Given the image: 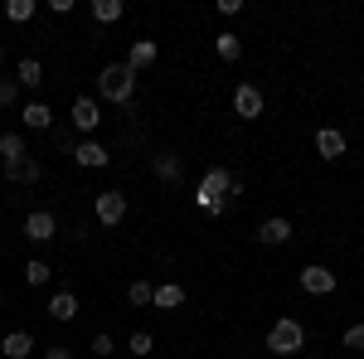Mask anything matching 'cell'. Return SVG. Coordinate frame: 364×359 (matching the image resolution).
<instances>
[{
    "instance_id": "obj_6",
    "label": "cell",
    "mask_w": 364,
    "mask_h": 359,
    "mask_svg": "<svg viewBox=\"0 0 364 359\" xmlns=\"http://www.w3.org/2000/svg\"><path fill=\"white\" fill-rule=\"evenodd\" d=\"M233 117H238V122H257V117H262V87L257 83L233 87Z\"/></svg>"
},
{
    "instance_id": "obj_3",
    "label": "cell",
    "mask_w": 364,
    "mask_h": 359,
    "mask_svg": "<svg viewBox=\"0 0 364 359\" xmlns=\"http://www.w3.org/2000/svg\"><path fill=\"white\" fill-rule=\"evenodd\" d=\"M267 350L277 359H291L306 350V326L296 321V316H282V321H272V331H267Z\"/></svg>"
},
{
    "instance_id": "obj_30",
    "label": "cell",
    "mask_w": 364,
    "mask_h": 359,
    "mask_svg": "<svg viewBox=\"0 0 364 359\" xmlns=\"http://www.w3.org/2000/svg\"><path fill=\"white\" fill-rule=\"evenodd\" d=\"M39 359H73V350H68V345H49Z\"/></svg>"
},
{
    "instance_id": "obj_7",
    "label": "cell",
    "mask_w": 364,
    "mask_h": 359,
    "mask_svg": "<svg viewBox=\"0 0 364 359\" xmlns=\"http://www.w3.org/2000/svg\"><path fill=\"white\" fill-rule=\"evenodd\" d=\"M296 282H301V291H306V296H331V291L340 286V277L331 272V267H316V262H311V267H301V277H296Z\"/></svg>"
},
{
    "instance_id": "obj_14",
    "label": "cell",
    "mask_w": 364,
    "mask_h": 359,
    "mask_svg": "<svg viewBox=\"0 0 364 359\" xmlns=\"http://www.w3.org/2000/svg\"><path fill=\"white\" fill-rule=\"evenodd\" d=\"M20 122H25V132H49L54 127V112H49V102H25L20 107Z\"/></svg>"
},
{
    "instance_id": "obj_23",
    "label": "cell",
    "mask_w": 364,
    "mask_h": 359,
    "mask_svg": "<svg viewBox=\"0 0 364 359\" xmlns=\"http://www.w3.org/2000/svg\"><path fill=\"white\" fill-rule=\"evenodd\" d=\"M34 10H39L34 0H5V20H10V25H29Z\"/></svg>"
},
{
    "instance_id": "obj_28",
    "label": "cell",
    "mask_w": 364,
    "mask_h": 359,
    "mask_svg": "<svg viewBox=\"0 0 364 359\" xmlns=\"http://www.w3.org/2000/svg\"><path fill=\"white\" fill-rule=\"evenodd\" d=\"M345 350H364V321H355V326H345Z\"/></svg>"
},
{
    "instance_id": "obj_27",
    "label": "cell",
    "mask_w": 364,
    "mask_h": 359,
    "mask_svg": "<svg viewBox=\"0 0 364 359\" xmlns=\"http://www.w3.org/2000/svg\"><path fill=\"white\" fill-rule=\"evenodd\" d=\"M15 102H20V83L15 78H0V112L15 107Z\"/></svg>"
},
{
    "instance_id": "obj_4",
    "label": "cell",
    "mask_w": 364,
    "mask_h": 359,
    "mask_svg": "<svg viewBox=\"0 0 364 359\" xmlns=\"http://www.w3.org/2000/svg\"><path fill=\"white\" fill-rule=\"evenodd\" d=\"M25 238H29V243H39V248H44V243H54V238H58L54 209H29V214H25Z\"/></svg>"
},
{
    "instance_id": "obj_18",
    "label": "cell",
    "mask_w": 364,
    "mask_h": 359,
    "mask_svg": "<svg viewBox=\"0 0 364 359\" xmlns=\"http://www.w3.org/2000/svg\"><path fill=\"white\" fill-rule=\"evenodd\" d=\"M156 54H161V49H156V39H136V44H132V54H127V68L141 73V68H151V63H156Z\"/></svg>"
},
{
    "instance_id": "obj_32",
    "label": "cell",
    "mask_w": 364,
    "mask_h": 359,
    "mask_svg": "<svg viewBox=\"0 0 364 359\" xmlns=\"http://www.w3.org/2000/svg\"><path fill=\"white\" fill-rule=\"evenodd\" d=\"M0 68H5V49H0Z\"/></svg>"
},
{
    "instance_id": "obj_2",
    "label": "cell",
    "mask_w": 364,
    "mask_h": 359,
    "mask_svg": "<svg viewBox=\"0 0 364 359\" xmlns=\"http://www.w3.org/2000/svg\"><path fill=\"white\" fill-rule=\"evenodd\" d=\"M97 97L112 102V107H132V97H136V73H132L127 63H107V68L97 73Z\"/></svg>"
},
{
    "instance_id": "obj_22",
    "label": "cell",
    "mask_w": 364,
    "mask_h": 359,
    "mask_svg": "<svg viewBox=\"0 0 364 359\" xmlns=\"http://www.w3.org/2000/svg\"><path fill=\"white\" fill-rule=\"evenodd\" d=\"M122 15H127L122 0H92V20H97V25H117Z\"/></svg>"
},
{
    "instance_id": "obj_25",
    "label": "cell",
    "mask_w": 364,
    "mask_h": 359,
    "mask_svg": "<svg viewBox=\"0 0 364 359\" xmlns=\"http://www.w3.org/2000/svg\"><path fill=\"white\" fill-rule=\"evenodd\" d=\"M127 301L132 306H151L156 301V286H151V282H132V286H127Z\"/></svg>"
},
{
    "instance_id": "obj_15",
    "label": "cell",
    "mask_w": 364,
    "mask_h": 359,
    "mask_svg": "<svg viewBox=\"0 0 364 359\" xmlns=\"http://www.w3.org/2000/svg\"><path fill=\"white\" fill-rule=\"evenodd\" d=\"M49 316H54L58 326L78 321V291H54V296H49Z\"/></svg>"
},
{
    "instance_id": "obj_11",
    "label": "cell",
    "mask_w": 364,
    "mask_h": 359,
    "mask_svg": "<svg viewBox=\"0 0 364 359\" xmlns=\"http://www.w3.org/2000/svg\"><path fill=\"white\" fill-rule=\"evenodd\" d=\"M151 170H156L161 185H180V180H185V166H180L175 151H156V156H151Z\"/></svg>"
},
{
    "instance_id": "obj_16",
    "label": "cell",
    "mask_w": 364,
    "mask_h": 359,
    "mask_svg": "<svg viewBox=\"0 0 364 359\" xmlns=\"http://www.w3.org/2000/svg\"><path fill=\"white\" fill-rule=\"evenodd\" d=\"M257 243H267V248H282V243H291V219H267L257 228Z\"/></svg>"
},
{
    "instance_id": "obj_29",
    "label": "cell",
    "mask_w": 364,
    "mask_h": 359,
    "mask_svg": "<svg viewBox=\"0 0 364 359\" xmlns=\"http://www.w3.org/2000/svg\"><path fill=\"white\" fill-rule=\"evenodd\" d=\"M112 350H117V345H112V335H107V331H102V335H92V355H97V359H107Z\"/></svg>"
},
{
    "instance_id": "obj_20",
    "label": "cell",
    "mask_w": 364,
    "mask_h": 359,
    "mask_svg": "<svg viewBox=\"0 0 364 359\" xmlns=\"http://www.w3.org/2000/svg\"><path fill=\"white\" fill-rule=\"evenodd\" d=\"M151 306H161V311H180V306H185V286L161 282V286H156V301H151Z\"/></svg>"
},
{
    "instance_id": "obj_9",
    "label": "cell",
    "mask_w": 364,
    "mask_h": 359,
    "mask_svg": "<svg viewBox=\"0 0 364 359\" xmlns=\"http://www.w3.org/2000/svg\"><path fill=\"white\" fill-rule=\"evenodd\" d=\"M5 180H10V185H39V180H44V161H39V156H20V161L5 166Z\"/></svg>"
},
{
    "instance_id": "obj_13",
    "label": "cell",
    "mask_w": 364,
    "mask_h": 359,
    "mask_svg": "<svg viewBox=\"0 0 364 359\" xmlns=\"http://www.w3.org/2000/svg\"><path fill=\"white\" fill-rule=\"evenodd\" d=\"M0 355H5V359H29V355H34V335H29V331L0 335Z\"/></svg>"
},
{
    "instance_id": "obj_31",
    "label": "cell",
    "mask_w": 364,
    "mask_h": 359,
    "mask_svg": "<svg viewBox=\"0 0 364 359\" xmlns=\"http://www.w3.org/2000/svg\"><path fill=\"white\" fill-rule=\"evenodd\" d=\"M219 15H228V20L243 15V0H219Z\"/></svg>"
},
{
    "instance_id": "obj_12",
    "label": "cell",
    "mask_w": 364,
    "mask_h": 359,
    "mask_svg": "<svg viewBox=\"0 0 364 359\" xmlns=\"http://www.w3.org/2000/svg\"><path fill=\"white\" fill-rule=\"evenodd\" d=\"M73 161H78L83 170H102L107 161H112V151H107L102 141H78V146H73Z\"/></svg>"
},
{
    "instance_id": "obj_10",
    "label": "cell",
    "mask_w": 364,
    "mask_h": 359,
    "mask_svg": "<svg viewBox=\"0 0 364 359\" xmlns=\"http://www.w3.org/2000/svg\"><path fill=\"white\" fill-rule=\"evenodd\" d=\"M345 151H350V141H345L340 127H321V132H316V156H321V161H340Z\"/></svg>"
},
{
    "instance_id": "obj_26",
    "label": "cell",
    "mask_w": 364,
    "mask_h": 359,
    "mask_svg": "<svg viewBox=\"0 0 364 359\" xmlns=\"http://www.w3.org/2000/svg\"><path fill=\"white\" fill-rule=\"evenodd\" d=\"M127 350H132V355H136V359L156 355V340H151V331H136V335H132V340H127Z\"/></svg>"
},
{
    "instance_id": "obj_1",
    "label": "cell",
    "mask_w": 364,
    "mask_h": 359,
    "mask_svg": "<svg viewBox=\"0 0 364 359\" xmlns=\"http://www.w3.org/2000/svg\"><path fill=\"white\" fill-rule=\"evenodd\" d=\"M238 194H243V185L233 180V170L209 166V170H204V180H199V190H195V209L204 214V219H224L228 204H233Z\"/></svg>"
},
{
    "instance_id": "obj_17",
    "label": "cell",
    "mask_w": 364,
    "mask_h": 359,
    "mask_svg": "<svg viewBox=\"0 0 364 359\" xmlns=\"http://www.w3.org/2000/svg\"><path fill=\"white\" fill-rule=\"evenodd\" d=\"M15 83H20V87H39V83H44V63H39L34 54H25L20 63H15Z\"/></svg>"
},
{
    "instance_id": "obj_8",
    "label": "cell",
    "mask_w": 364,
    "mask_h": 359,
    "mask_svg": "<svg viewBox=\"0 0 364 359\" xmlns=\"http://www.w3.org/2000/svg\"><path fill=\"white\" fill-rule=\"evenodd\" d=\"M73 127H78V136H92L97 127H102V107H97V97H73Z\"/></svg>"
},
{
    "instance_id": "obj_5",
    "label": "cell",
    "mask_w": 364,
    "mask_h": 359,
    "mask_svg": "<svg viewBox=\"0 0 364 359\" xmlns=\"http://www.w3.org/2000/svg\"><path fill=\"white\" fill-rule=\"evenodd\" d=\"M92 214H97L102 228H117V223L127 219V194L122 190H102L97 199H92Z\"/></svg>"
},
{
    "instance_id": "obj_21",
    "label": "cell",
    "mask_w": 364,
    "mask_h": 359,
    "mask_svg": "<svg viewBox=\"0 0 364 359\" xmlns=\"http://www.w3.org/2000/svg\"><path fill=\"white\" fill-rule=\"evenodd\" d=\"M54 282V267L44 262V257H29L25 262V286H49Z\"/></svg>"
},
{
    "instance_id": "obj_24",
    "label": "cell",
    "mask_w": 364,
    "mask_h": 359,
    "mask_svg": "<svg viewBox=\"0 0 364 359\" xmlns=\"http://www.w3.org/2000/svg\"><path fill=\"white\" fill-rule=\"evenodd\" d=\"M25 156V136L20 132H0V161L10 166V161H20Z\"/></svg>"
},
{
    "instance_id": "obj_19",
    "label": "cell",
    "mask_w": 364,
    "mask_h": 359,
    "mask_svg": "<svg viewBox=\"0 0 364 359\" xmlns=\"http://www.w3.org/2000/svg\"><path fill=\"white\" fill-rule=\"evenodd\" d=\"M214 54L224 58V63H238V58H243V39H238L233 29H224V34H214Z\"/></svg>"
}]
</instances>
